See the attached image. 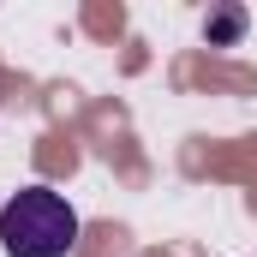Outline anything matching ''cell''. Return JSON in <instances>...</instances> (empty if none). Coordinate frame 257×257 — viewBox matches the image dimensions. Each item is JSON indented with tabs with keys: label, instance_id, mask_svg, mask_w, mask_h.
<instances>
[{
	"label": "cell",
	"instance_id": "6da1fadb",
	"mask_svg": "<svg viewBox=\"0 0 257 257\" xmlns=\"http://www.w3.org/2000/svg\"><path fill=\"white\" fill-rule=\"evenodd\" d=\"M78 245V215L60 192L24 186L0 203V251L6 257H66Z\"/></svg>",
	"mask_w": 257,
	"mask_h": 257
},
{
	"label": "cell",
	"instance_id": "7a4b0ae2",
	"mask_svg": "<svg viewBox=\"0 0 257 257\" xmlns=\"http://www.w3.org/2000/svg\"><path fill=\"white\" fill-rule=\"evenodd\" d=\"M203 36H209V48H233L245 36V6H215L203 18Z\"/></svg>",
	"mask_w": 257,
	"mask_h": 257
}]
</instances>
